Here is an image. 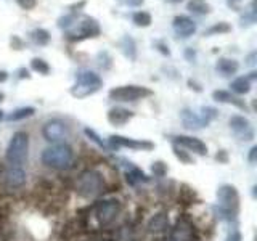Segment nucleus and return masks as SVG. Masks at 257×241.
Segmentation results:
<instances>
[{
    "instance_id": "45",
    "label": "nucleus",
    "mask_w": 257,
    "mask_h": 241,
    "mask_svg": "<svg viewBox=\"0 0 257 241\" xmlns=\"http://www.w3.org/2000/svg\"><path fill=\"white\" fill-rule=\"evenodd\" d=\"M244 61H246V64H247V66H251V68H254V66H255V63H257V52H255V50H252V52H249V53L246 55V58H244Z\"/></svg>"
},
{
    "instance_id": "47",
    "label": "nucleus",
    "mask_w": 257,
    "mask_h": 241,
    "mask_svg": "<svg viewBox=\"0 0 257 241\" xmlns=\"http://www.w3.org/2000/svg\"><path fill=\"white\" fill-rule=\"evenodd\" d=\"M215 159L219 161V163H222V164H227L228 163V153L225 150H219V151H217V155H215Z\"/></svg>"
},
{
    "instance_id": "49",
    "label": "nucleus",
    "mask_w": 257,
    "mask_h": 241,
    "mask_svg": "<svg viewBox=\"0 0 257 241\" xmlns=\"http://www.w3.org/2000/svg\"><path fill=\"white\" fill-rule=\"evenodd\" d=\"M247 161L251 164H255V161H257V147L254 145V147L249 150V156H247Z\"/></svg>"
},
{
    "instance_id": "46",
    "label": "nucleus",
    "mask_w": 257,
    "mask_h": 241,
    "mask_svg": "<svg viewBox=\"0 0 257 241\" xmlns=\"http://www.w3.org/2000/svg\"><path fill=\"white\" fill-rule=\"evenodd\" d=\"M16 79H31L32 76H31V72H29V69H26V68H20V69H16Z\"/></svg>"
},
{
    "instance_id": "17",
    "label": "nucleus",
    "mask_w": 257,
    "mask_h": 241,
    "mask_svg": "<svg viewBox=\"0 0 257 241\" xmlns=\"http://www.w3.org/2000/svg\"><path fill=\"white\" fill-rule=\"evenodd\" d=\"M116 45H117V48L120 50V53H122L128 61H132V63L137 61V56H139V50H137V42H135V39L132 36L124 34L116 42Z\"/></svg>"
},
{
    "instance_id": "6",
    "label": "nucleus",
    "mask_w": 257,
    "mask_h": 241,
    "mask_svg": "<svg viewBox=\"0 0 257 241\" xmlns=\"http://www.w3.org/2000/svg\"><path fill=\"white\" fill-rule=\"evenodd\" d=\"M29 153V135L24 131H18L12 135L5 151V159L12 166H23Z\"/></svg>"
},
{
    "instance_id": "35",
    "label": "nucleus",
    "mask_w": 257,
    "mask_h": 241,
    "mask_svg": "<svg viewBox=\"0 0 257 241\" xmlns=\"http://www.w3.org/2000/svg\"><path fill=\"white\" fill-rule=\"evenodd\" d=\"M199 116H201V119L204 120V124L209 126L217 116H219V109L214 108V106H203V108H201V114Z\"/></svg>"
},
{
    "instance_id": "29",
    "label": "nucleus",
    "mask_w": 257,
    "mask_h": 241,
    "mask_svg": "<svg viewBox=\"0 0 257 241\" xmlns=\"http://www.w3.org/2000/svg\"><path fill=\"white\" fill-rule=\"evenodd\" d=\"M231 32V24L227 23V21H220V23H215L212 24L211 28H207L203 36L204 37H212V36H222V34H228Z\"/></svg>"
},
{
    "instance_id": "12",
    "label": "nucleus",
    "mask_w": 257,
    "mask_h": 241,
    "mask_svg": "<svg viewBox=\"0 0 257 241\" xmlns=\"http://www.w3.org/2000/svg\"><path fill=\"white\" fill-rule=\"evenodd\" d=\"M171 239L172 241H195L196 238V231H195V225L188 219L187 215H182L177 219L175 225L172 227L171 231Z\"/></svg>"
},
{
    "instance_id": "36",
    "label": "nucleus",
    "mask_w": 257,
    "mask_h": 241,
    "mask_svg": "<svg viewBox=\"0 0 257 241\" xmlns=\"http://www.w3.org/2000/svg\"><path fill=\"white\" fill-rule=\"evenodd\" d=\"M84 134H85L87 139H90L93 143H96V145H98L100 148H103L104 151H108V150H109V148H108V143L104 142V140H101V137H100L98 134H96V132L93 131V129L85 127V129H84Z\"/></svg>"
},
{
    "instance_id": "13",
    "label": "nucleus",
    "mask_w": 257,
    "mask_h": 241,
    "mask_svg": "<svg viewBox=\"0 0 257 241\" xmlns=\"http://www.w3.org/2000/svg\"><path fill=\"white\" fill-rule=\"evenodd\" d=\"M228 126L231 129V132L235 134L239 140H243V142H251V140H254L255 132H254V127L251 124V120H249L247 117L235 114V116L230 117Z\"/></svg>"
},
{
    "instance_id": "2",
    "label": "nucleus",
    "mask_w": 257,
    "mask_h": 241,
    "mask_svg": "<svg viewBox=\"0 0 257 241\" xmlns=\"http://www.w3.org/2000/svg\"><path fill=\"white\" fill-rule=\"evenodd\" d=\"M100 36H101L100 23L90 15H79L76 23L63 32V39L68 44H79L88 39H96Z\"/></svg>"
},
{
    "instance_id": "3",
    "label": "nucleus",
    "mask_w": 257,
    "mask_h": 241,
    "mask_svg": "<svg viewBox=\"0 0 257 241\" xmlns=\"http://www.w3.org/2000/svg\"><path fill=\"white\" fill-rule=\"evenodd\" d=\"M40 161H42V164L47 167L56 169V171H63V169L71 167L72 161H74V150H72L68 143L50 145V147L42 151Z\"/></svg>"
},
{
    "instance_id": "31",
    "label": "nucleus",
    "mask_w": 257,
    "mask_h": 241,
    "mask_svg": "<svg viewBox=\"0 0 257 241\" xmlns=\"http://www.w3.org/2000/svg\"><path fill=\"white\" fill-rule=\"evenodd\" d=\"M31 69L34 72H39V74H42V76H48L52 72L50 64H48L44 58H39V56L31 60Z\"/></svg>"
},
{
    "instance_id": "22",
    "label": "nucleus",
    "mask_w": 257,
    "mask_h": 241,
    "mask_svg": "<svg viewBox=\"0 0 257 241\" xmlns=\"http://www.w3.org/2000/svg\"><path fill=\"white\" fill-rule=\"evenodd\" d=\"M125 180H127L128 185H132V187H137V185H140V183L150 182L148 175L137 166H132V167L127 169V171H125Z\"/></svg>"
},
{
    "instance_id": "16",
    "label": "nucleus",
    "mask_w": 257,
    "mask_h": 241,
    "mask_svg": "<svg viewBox=\"0 0 257 241\" xmlns=\"http://www.w3.org/2000/svg\"><path fill=\"white\" fill-rule=\"evenodd\" d=\"M135 116V112L131 111V109H127V108H122V106H114V108H111L108 111V123L111 126H114V127H124L128 120H131L132 117Z\"/></svg>"
},
{
    "instance_id": "5",
    "label": "nucleus",
    "mask_w": 257,
    "mask_h": 241,
    "mask_svg": "<svg viewBox=\"0 0 257 241\" xmlns=\"http://www.w3.org/2000/svg\"><path fill=\"white\" fill-rule=\"evenodd\" d=\"M104 191V177L95 169H87L77 177L76 193L82 198H95Z\"/></svg>"
},
{
    "instance_id": "54",
    "label": "nucleus",
    "mask_w": 257,
    "mask_h": 241,
    "mask_svg": "<svg viewBox=\"0 0 257 241\" xmlns=\"http://www.w3.org/2000/svg\"><path fill=\"white\" fill-rule=\"evenodd\" d=\"M4 98H5V93H4V92H0V103L4 101Z\"/></svg>"
},
{
    "instance_id": "42",
    "label": "nucleus",
    "mask_w": 257,
    "mask_h": 241,
    "mask_svg": "<svg viewBox=\"0 0 257 241\" xmlns=\"http://www.w3.org/2000/svg\"><path fill=\"white\" fill-rule=\"evenodd\" d=\"M225 241H243V235H241V231L236 227H233L228 231V235H227V238H225Z\"/></svg>"
},
{
    "instance_id": "24",
    "label": "nucleus",
    "mask_w": 257,
    "mask_h": 241,
    "mask_svg": "<svg viewBox=\"0 0 257 241\" xmlns=\"http://www.w3.org/2000/svg\"><path fill=\"white\" fill-rule=\"evenodd\" d=\"M251 87H252V82L246 76H239L235 80H231V84H230L231 93H235L238 96L249 93V92H251Z\"/></svg>"
},
{
    "instance_id": "55",
    "label": "nucleus",
    "mask_w": 257,
    "mask_h": 241,
    "mask_svg": "<svg viewBox=\"0 0 257 241\" xmlns=\"http://www.w3.org/2000/svg\"><path fill=\"white\" fill-rule=\"evenodd\" d=\"M2 119H4V111L0 109V123H2Z\"/></svg>"
},
{
    "instance_id": "48",
    "label": "nucleus",
    "mask_w": 257,
    "mask_h": 241,
    "mask_svg": "<svg viewBox=\"0 0 257 241\" xmlns=\"http://www.w3.org/2000/svg\"><path fill=\"white\" fill-rule=\"evenodd\" d=\"M187 84H188V87L191 88V90H195V92H198V93L203 92V85H201L199 82H196L195 79H188V80H187Z\"/></svg>"
},
{
    "instance_id": "30",
    "label": "nucleus",
    "mask_w": 257,
    "mask_h": 241,
    "mask_svg": "<svg viewBox=\"0 0 257 241\" xmlns=\"http://www.w3.org/2000/svg\"><path fill=\"white\" fill-rule=\"evenodd\" d=\"M132 23L135 24L137 28H150L153 23V16L150 12H135L132 15Z\"/></svg>"
},
{
    "instance_id": "14",
    "label": "nucleus",
    "mask_w": 257,
    "mask_h": 241,
    "mask_svg": "<svg viewBox=\"0 0 257 241\" xmlns=\"http://www.w3.org/2000/svg\"><path fill=\"white\" fill-rule=\"evenodd\" d=\"M172 29L175 32L177 39H190L196 32L198 26L190 16L187 15H177L172 20Z\"/></svg>"
},
{
    "instance_id": "26",
    "label": "nucleus",
    "mask_w": 257,
    "mask_h": 241,
    "mask_svg": "<svg viewBox=\"0 0 257 241\" xmlns=\"http://www.w3.org/2000/svg\"><path fill=\"white\" fill-rule=\"evenodd\" d=\"M29 37H31L32 42H34L36 45H39V47H47L48 44H50V40H52L50 32H48L47 29H44V28L32 29L29 32Z\"/></svg>"
},
{
    "instance_id": "34",
    "label": "nucleus",
    "mask_w": 257,
    "mask_h": 241,
    "mask_svg": "<svg viewBox=\"0 0 257 241\" xmlns=\"http://www.w3.org/2000/svg\"><path fill=\"white\" fill-rule=\"evenodd\" d=\"M172 151H174L175 158L179 159L182 164H195V159H193L191 153H188L187 150L177 147V145H172Z\"/></svg>"
},
{
    "instance_id": "9",
    "label": "nucleus",
    "mask_w": 257,
    "mask_h": 241,
    "mask_svg": "<svg viewBox=\"0 0 257 241\" xmlns=\"http://www.w3.org/2000/svg\"><path fill=\"white\" fill-rule=\"evenodd\" d=\"M42 137L52 145L64 143L69 137V127L61 119H48L42 126Z\"/></svg>"
},
{
    "instance_id": "21",
    "label": "nucleus",
    "mask_w": 257,
    "mask_h": 241,
    "mask_svg": "<svg viewBox=\"0 0 257 241\" xmlns=\"http://www.w3.org/2000/svg\"><path fill=\"white\" fill-rule=\"evenodd\" d=\"M215 71L223 77L235 76L239 71V63L233 58H225V56H222V58H219L215 63Z\"/></svg>"
},
{
    "instance_id": "4",
    "label": "nucleus",
    "mask_w": 257,
    "mask_h": 241,
    "mask_svg": "<svg viewBox=\"0 0 257 241\" xmlns=\"http://www.w3.org/2000/svg\"><path fill=\"white\" fill-rule=\"evenodd\" d=\"M103 87V79L100 74L90 69H80L76 72V82L71 87L69 93L74 98H87V96L95 95Z\"/></svg>"
},
{
    "instance_id": "50",
    "label": "nucleus",
    "mask_w": 257,
    "mask_h": 241,
    "mask_svg": "<svg viewBox=\"0 0 257 241\" xmlns=\"http://www.w3.org/2000/svg\"><path fill=\"white\" fill-rule=\"evenodd\" d=\"M8 80V72L5 69H0V84H4Z\"/></svg>"
},
{
    "instance_id": "40",
    "label": "nucleus",
    "mask_w": 257,
    "mask_h": 241,
    "mask_svg": "<svg viewBox=\"0 0 257 241\" xmlns=\"http://www.w3.org/2000/svg\"><path fill=\"white\" fill-rule=\"evenodd\" d=\"M87 5V0H79V2H74L66 7L68 13H80V10H84Z\"/></svg>"
},
{
    "instance_id": "20",
    "label": "nucleus",
    "mask_w": 257,
    "mask_h": 241,
    "mask_svg": "<svg viewBox=\"0 0 257 241\" xmlns=\"http://www.w3.org/2000/svg\"><path fill=\"white\" fill-rule=\"evenodd\" d=\"M171 228V220H169V214L161 211L155 214L148 222V230L151 233H164Z\"/></svg>"
},
{
    "instance_id": "10",
    "label": "nucleus",
    "mask_w": 257,
    "mask_h": 241,
    "mask_svg": "<svg viewBox=\"0 0 257 241\" xmlns=\"http://www.w3.org/2000/svg\"><path fill=\"white\" fill-rule=\"evenodd\" d=\"M108 148L109 150H120V148H128L135 151H151L155 150V143L150 140H137V139H128L124 135H116L112 134L108 139Z\"/></svg>"
},
{
    "instance_id": "51",
    "label": "nucleus",
    "mask_w": 257,
    "mask_h": 241,
    "mask_svg": "<svg viewBox=\"0 0 257 241\" xmlns=\"http://www.w3.org/2000/svg\"><path fill=\"white\" fill-rule=\"evenodd\" d=\"M249 80H251V82H254V80L257 79V71H251V72H249V74L246 76Z\"/></svg>"
},
{
    "instance_id": "41",
    "label": "nucleus",
    "mask_w": 257,
    "mask_h": 241,
    "mask_svg": "<svg viewBox=\"0 0 257 241\" xmlns=\"http://www.w3.org/2000/svg\"><path fill=\"white\" fill-rule=\"evenodd\" d=\"M16 4H18L23 10L29 12V10H34V8H36L37 0H16Z\"/></svg>"
},
{
    "instance_id": "56",
    "label": "nucleus",
    "mask_w": 257,
    "mask_h": 241,
    "mask_svg": "<svg viewBox=\"0 0 257 241\" xmlns=\"http://www.w3.org/2000/svg\"><path fill=\"white\" fill-rule=\"evenodd\" d=\"M159 241H172L171 238H166V239H159Z\"/></svg>"
},
{
    "instance_id": "1",
    "label": "nucleus",
    "mask_w": 257,
    "mask_h": 241,
    "mask_svg": "<svg viewBox=\"0 0 257 241\" xmlns=\"http://www.w3.org/2000/svg\"><path fill=\"white\" fill-rule=\"evenodd\" d=\"M217 199H219V206L214 207L215 215L220 220H227V222L236 220L241 206V198L236 187H233L230 183L220 185L219 190H217Z\"/></svg>"
},
{
    "instance_id": "25",
    "label": "nucleus",
    "mask_w": 257,
    "mask_h": 241,
    "mask_svg": "<svg viewBox=\"0 0 257 241\" xmlns=\"http://www.w3.org/2000/svg\"><path fill=\"white\" fill-rule=\"evenodd\" d=\"M187 10L193 15H199V16H206L212 12V7L209 5L206 0H188L187 4Z\"/></svg>"
},
{
    "instance_id": "37",
    "label": "nucleus",
    "mask_w": 257,
    "mask_h": 241,
    "mask_svg": "<svg viewBox=\"0 0 257 241\" xmlns=\"http://www.w3.org/2000/svg\"><path fill=\"white\" fill-rule=\"evenodd\" d=\"M151 172L155 177H159V179H164L169 172V166L164 163V161H155L151 164Z\"/></svg>"
},
{
    "instance_id": "18",
    "label": "nucleus",
    "mask_w": 257,
    "mask_h": 241,
    "mask_svg": "<svg viewBox=\"0 0 257 241\" xmlns=\"http://www.w3.org/2000/svg\"><path fill=\"white\" fill-rule=\"evenodd\" d=\"M5 183L12 190L21 188L26 183V172H24V169L21 166H12L5 175Z\"/></svg>"
},
{
    "instance_id": "28",
    "label": "nucleus",
    "mask_w": 257,
    "mask_h": 241,
    "mask_svg": "<svg viewBox=\"0 0 257 241\" xmlns=\"http://www.w3.org/2000/svg\"><path fill=\"white\" fill-rule=\"evenodd\" d=\"M257 23V12H255V0H252L251 4H249V8L244 12V15L239 18V28H249V26H254Z\"/></svg>"
},
{
    "instance_id": "52",
    "label": "nucleus",
    "mask_w": 257,
    "mask_h": 241,
    "mask_svg": "<svg viewBox=\"0 0 257 241\" xmlns=\"http://www.w3.org/2000/svg\"><path fill=\"white\" fill-rule=\"evenodd\" d=\"M166 2H169V4H180V2H183V0H166Z\"/></svg>"
},
{
    "instance_id": "39",
    "label": "nucleus",
    "mask_w": 257,
    "mask_h": 241,
    "mask_svg": "<svg viewBox=\"0 0 257 241\" xmlns=\"http://www.w3.org/2000/svg\"><path fill=\"white\" fill-rule=\"evenodd\" d=\"M153 47H155L161 55L171 56V50H169V47H167V44L164 42V40H156V42H153Z\"/></svg>"
},
{
    "instance_id": "23",
    "label": "nucleus",
    "mask_w": 257,
    "mask_h": 241,
    "mask_svg": "<svg viewBox=\"0 0 257 241\" xmlns=\"http://www.w3.org/2000/svg\"><path fill=\"white\" fill-rule=\"evenodd\" d=\"M196 201H198L196 191L193 190L190 185L182 183L180 188H179V204H182V206H191V204H195Z\"/></svg>"
},
{
    "instance_id": "27",
    "label": "nucleus",
    "mask_w": 257,
    "mask_h": 241,
    "mask_svg": "<svg viewBox=\"0 0 257 241\" xmlns=\"http://www.w3.org/2000/svg\"><path fill=\"white\" fill-rule=\"evenodd\" d=\"M34 114H36V108H34V106H21V108L13 109L5 119L8 120V123H15V120L28 119V117L34 116Z\"/></svg>"
},
{
    "instance_id": "11",
    "label": "nucleus",
    "mask_w": 257,
    "mask_h": 241,
    "mask_svg": "<svg viewBox=\"0 0 257 241\" xmlns=\"http://www.w3.org/2000/svg\"><path fill=\"white\" fill-rule=\"evenodd\" d=\"M171 142L177 147H180L183 150H187L188 153H193V155L198 156H206L207 155V145L201 140L196 139V137H190V135H172L169 137Z\"/></svg>"
},
{
    "instance_id": "57",
    "label": "nucleus",
    "mask_w": 257,
    "mask_h": 241,
    "mask_svg": "<svg viewBox=\"0 0 257 241\" xmlns=\"http://www.w3.org/2000/svg\"><path fill=\"white\" fill-rule=\"evenodd\" d=\"M195 241H199V239H195Z\"/></svg>"
},
{
    "instance_id": "19",
    "label": "nucleus",
    "mask_w": 257,
    "mask_h": 241,
    "mask_svg": "<svg viewBox=\"0 0 257 241\" xmlns=\"http://www.w3.org/2000/svg\"><path fill=\"white\" fill-rule=\"evenodd\" d=\"M180 119H182L183 127L188 129V131H199V129L207 127L204 124V120L201 119V116L196 114V112L193 109H190V108H183L180 111Z\"/></svg>"
},
{
    "instance_id": "38",
    "label": "nucleus",
    "mask_w": 257,
    "mask_h": 241,
    "mask_svg": "<svg viewBox=\"0 0 257 241\" xmlns=\"http://www.w3.org/2000/svg\"><path fill=\"white\" fill-rule=\"evenodd\" d=\"M24 47H26V42L20 37V36H12L10 37V48L15 52H20V50H24Z\"/></svg>"
},
{
    "instance_id": "15",
    "label": "nucleus",
    "mask_w": 257,
    "mask_h": 241,
    "mask_svg": "<svg viewBox=\"0 0 257 241\" xmlns=\"http://www.w3.org/2000/svg\"><path fill=\"white\" fill-rule=\"evenodd\" d=\"M212 100L217 101V103H225V104H231V106H235L241 111L247 112L249 108L244 100H241L238 95L231 93L228 90H214L212 92Z\"/></svg>"
},
{
    "instance_id": "33",
    "label": "nucleus",
    "mask_w": 257,
    "mask_h": 241,
    "mask_svg": "<svg viewBox=\"0 0 257 241\" xmlns=\"http://www.w3.org/2000/svg\"><path fill=\"white\" fill-rule=\"evenodd\" d=\"M96 64L103 69V71H109L112 68V56L109 55L108 50H101L96 55Z\"/></svg>"
},
{
    "instance_id": "8",
    "label": "nucleus",
    "mask_w": 257,
    "mask_h": 241,
    "mask_svg": "<svg viewBox=\"0 0 257 241\" xmlns=\"http://www.w3.org/2000/svg\"><path fill=\"white\" fill-rule=\"evenodd\" d=\"M120 212V203L116 198L103 199L95 204V219L100 227H108L116 220Z\"/></svg>"
},
{
    "instance_id": "53",
    "label": "nucleus",
    "mask_w": 257,
    "mask_h": 241,
    "mask_svg": "<svg viewBox=\"0 0 257 241\" xmlns=\"http://www.w3.org/2000/svg\"><path fill=\"white\" fill-rule=\"evenodd\" d=\"M235 2H239V0H228V5L233 7V5H235Z\"/></svg>"
},
{
    "instance_id": "7",
    "label": "nucleus",
    "mask_w": 257,
    "mask_h": 241,
    "mask_svg": "<svg viewBox=\"0 0 257 241\" xmlns=\"http://www.w3.org/2000/svg\"><path fill=\"white\" fill-rule=\"evenodd\" d=\"M153 95H155V92L143 85H119L108 92V98L117 103H134L139 100L150 98Z\"/></svg>"
},
{
    "instance_id": "43",
    "label": "nucleus",
    "mask_w": 257,
    "mask_h": 241,
    "mask_svg": "<svg viewBox=\"0 0 257 241\" xmlns=\"http://www.w3.org/2000/svg\"><path fill=\"white\" fill-rule=\"evenodd\" d=\"M183 56H185V60H187L188 63H195L196 61V50H195V48H191V47H187V48H185V52H183Z\"/></svg>"
},
{
    "instance_id": "32",
    "label": "nucleus",
    "mask_w": 257,
    "mask_h": 241,
    "mask_svg": "<svg viewBox=\"0 0 257 241\" xmlns=\"http://www.w3.org/2000/svg\"><path fill=\"white\" fill-rule=\"evenodd\" d=\"M79 15L80 13H66V15L60 16V18L56 20V26H58L60 29H63V31L69 29L72 24L76 23V20L79 18Z\"/></svg>"
},
{
    "instance_id": "44",
    "label": "nucleus",
    "mask_w": 257,
    "mask_h": 241,
    "mask_svg": "<svg viewBox=\"0 0 257 241\" xmlns=\"http://www.w3.org/2000/svg\"><path fill=\"white\" fill-rule=\"evenodd\" d=\"M120 5L124 7H131V8H139L145 4V0H117Z\"/></svg>"
}]
</instances>
